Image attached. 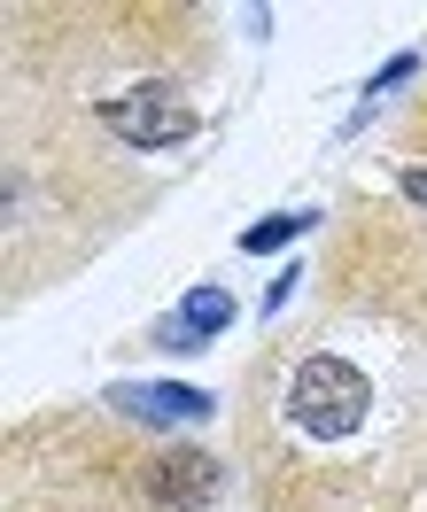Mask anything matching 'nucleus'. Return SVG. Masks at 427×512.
Segmentation results:
<instances>
[{"label":"nucleus","mask_w":427,"mask_h":512,"mask_svg":"<svg viewBox=\"0 0 427 512\" xmlns=\"http://www.w3.org/2000/svg\"><path fill=\"white\" fill-rule=\"evenodd\" d=\"M365 412H373V381H365L350 357H303L296 381H288V419H296L303 435H319V443H342V435H358Z\"/></svg>","instance_id":"1"},{"label":"nucleus","mask_w":427,"mask_h":512,"mask_svg":"<svg viewBox=\"0 0 427 512\" xmlns=\"http://www.w3.org/2000/svg\"><path fill=\"white\" fill-rule=\"evenodd\" d=\"M101 125L117 132L125 148H179V140H195L202 117L171 94V86H132V94L101 101Z\"/></svg>","instance_id":"2"},{"label":"nucleus","mask_w":427,"mask_h":512,"mask_svg":"<svg viewBox=\"0 0 427 512\" xmlns=\"http://www.w3.org/2000/svg\"><path fill=\"white\" fill-rule=\"evenodd\" d=\"M109 404L125 419H148V427H195V419H210V396L187 381H140V388H109Z\"/></svg>","instance_id":"3"},{"label":"nucleus","mask_w":427,"mask_h":512,"mask_svg":"<svg viewBox=\"0 0 427 512\" xmlns=\"http://www.w3.org/2000/svg\"><path fill=\"white\" fill-rule=\"evenodd\" d=\"M210 497H218V458H210V450H171L164 466H156V505L202 512Z\"/></svg>","instance_id":"4"},{"label":"nucleus","mask_w":427,"mask_h":512,"mask_svg":"<svg viewBox=\"0 0 427 512\" xmlns=\"http://www.w3.org/2000/svg\"><path fill=\"white\" fill-rule=\"evenodd\" d=\"M226 319H233V295H226V288H195V295H187V303L164 319V334H156V342H164V350H202L210 334H226Z\"/></svg>","instance_id":"5"},{"label":"nucleus","mask_w":427,"mask_h":512,"mask_svg":"<svg viewBox=\"0 0 427 512\" xmlns=\"http://www.w3.org/2000/svg\"><path fill=\"white\" fill-rule=\"evenodd\" d=\"M311 210H280V218H264V225H249V233H241V249L249 256H264V249H280V241H296V233H311Z\"/></svg>","instance_id":"6"},{"label":"nucleus","mask_w":427,"mask_h":512,"mask_svg":"<svg viewBox=\"0 0 427 512\" xmlns=\"http://www.w3.org/2000/svg\"><path fill=\"white\" fill-rule=\"evenodd\" d=\"M296 280H303V272H280V280H272V288H264V311H280V303H288V295H296Z\"/></svg>","instance_id":"7"},{"label":"nucleus","mask_w":427,"mask_h":512,"mask_svg":"<svg viewBox=\"0 0 427 512\" xmlns=\"http://www.w3.org/2000/svg\"><path fill=\"white\" fill-rule=\"evenodd\" d=\"M404 202H420V210H427V163H420V171H404Z\"/></svg>","instance_id":"8"}]
</instances>
